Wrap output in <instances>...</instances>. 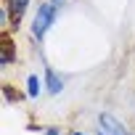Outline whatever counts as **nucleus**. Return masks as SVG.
I'll return each mask as SVG.
<instances>
[{"label":"nucleus","mask_w":135,"mask_h":135,"mask_svg":"<svg viewBox=\"0 0 135 135\" xmlns=\"http://www.w3.org/2000/svg\"><path fill=\"white\" fill-rule=\"evenodd\" d=\"M11 6H13V13H16V19L24 13V8H27V0H11Z\"/></svg>","instance_id":"obj_4"},{"label":"nucleus","mask_w":135,"mask_h":135,"mask_svg":"<svg viewBox=\"0 0 135 135\" xmlns=\"http://www.w3.org/2000/svg\"><path fill=\"white\" fill-rule=\"evenodd\" d=\"M50 21H53V6L45 3V6H40V11H37V16H35V37H37V40L45 35V29L50 27Z\"/></svg>","instance_id":"obj_1"},{"label":"nucleus","mask_w":135,"mask_h":135,"mask_svg":"<svg viewBox=\"0 0 135 135\" xmlns=\"http://www.w3.org/2000/svg\"><path fill=\"white\" fill-rule=\"evenodd\" d=\"M98 135H127V132H124V127H122L111 114H103V117L98 119Z\"/></svg>","instance_id":"obj_2"},{"label":"nucleus","mask_w":135,"mask_h":135,"mask_svg":"<svg viewBox=\"0 0 135 135\" xmlns=\"http://www.w3.org/2000/svg\"><path fill=\"white\" fill-rule=\"evenodd\" d=\"M27 90H29V95H37V77H29V82H27Z\"/></svg>","instance_id":"obj_5"},{"label":"nucleus","mask_w":135,"mask_h":135,"mask_svg":"<svg viewBox=\"0 0 135 135\" xmlns=\"http://www.w3.org/2000/svg\"><path fill=\"white\" fill-rule=\"evenodd\" d=\"M48 90H50V93H58V90H61V80L53 77V74H48Z\"/></svg>","instance_id":"obj_3"}]
</instances>
